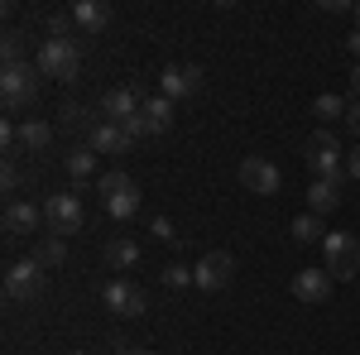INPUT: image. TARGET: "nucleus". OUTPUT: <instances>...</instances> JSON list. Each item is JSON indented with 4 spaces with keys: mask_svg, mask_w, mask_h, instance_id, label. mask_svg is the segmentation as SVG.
<instances>
[{
    "mask_svg": "<svg viewBox=\"0 0 360 355\" xmlns=\"http://www.w3.org/2000/svg\"><path fill=\"white\" fill-rule=\"evenodd\" d=\"M34 67L44 77H53V82H77V49H72V39H44Z\"/></svg>",
    "mask_w": 360,
    "mask_h": 355,
    "instance_id": "f257e3e1",
    "label": "nucleus"
},
{
    "mask_svg": "<svg viewBox=\"0 0 360 355\" xmlns=\"http://www.w3.org/2000/svg\"><path fill=\"white\" fill-rule=\"evenodd\" d=\"M322 254H327V273H336V278H356L360 273V240L356 235L332 231V235L322 240Z\"/></svg>",
    "mask_w": 360,
    "mask_h": 355,
    "instance_id": "f03ea898",
    "label": "nucleus"
},
{
    "mask_svg": "<svg viewBox=\"0 0 360 355\" xmlns=\"http://www.w3.org/2000/svg\"><path fill=\"white\" fill-rule=\"evenodd\" d=\"M303 159L317 178H336L341 183V144H336L332 130H317V135L303 144Z\"/></svg>",
    "mask_w": 360,
    "mask_h": 355,
    "instance_id": "7ed1b4c3",
    "label": "nucleus"
},
{
    "mask_svg": "<svg viewBox=\"0 0 360 355\" xmlns=\"http://www.w3.org/2000/svg\"><path fill=\"white\" fill-rule=\"evenodd\" d=\"M34 96H39V77H34V67H29V63H15V67H5V72H0V101H5L10 110L34 106Z\"/></svg>",
    "mask_w": 360,
    "mask_h": 355,
    "instance_id": "20e7f679",
    "label": "nucleus"
},
{
    "mask_svg": "<svg viewBox=\"0 0 360 355\" xmlns=\"http://www.w3.org/2000/svg\"><path fill=\"white\" fill-rule=\"evenodd\" d=\"M231 273H236V254L231 250H207L193 269V283L202 293H221L226 283H231Z\"/></svg>",
    "mask_w": 360,
    "mask_h": 355,
    "instance_id": "39448f33",
    "label": "nucleus"
},
{
    "mask_svg": "<svg viewBox=\"0 0 360 355\" xmlns=\"http://www.w3.org/2000/svg\"><path fill=\"white\" fill-rule=\"evenodd\" d=\"M39 288H44V264L29 254V259H15L10 269H5V298L10 302H29L39 298Z\"/></svg>",
    "mask_w": 360,
    "mask_h": 355,
    "instance_id": "423d86ee",
    "label": "nucleus"
},
{
    "mask_svg": "<svg viewBox=\"0 0 360 355\" xmlns=\"http://www.w3.org/2000/svg\"><path fill=\"white\" fill-rule=\"evenodd\" d=\"M44 226H49L53 235L82 231V202H77V192H53V197L44 202Z\"/></svg>",
    "mask_w": 360,
    "mask_h": 355,
    "instance_id": "0eeeda50",
    "label": "nucleus"
},
{
    "mask_svg": "<svg viewBox=\"0 0 360 355\" xmlns=\"http://www.w3.org/2000/svg\"><path fill=\"white\" fill-rule=\"evenodd\" d=\"M106 307H111L115 317H144V312H149L144 288H139L135 278H111V283H106Z\"/></svg>",
    "mask_w": 360,
    "mask_h": 355,
    "instance_id": "6e6552de",
    "label": "nucleus"
},
{
    "mask_svg": "<svg viewBox=\"0 0 360 355\" xmlns=\"http://www.w3.org/2000/svg\"><path fill=\"white\" fill-rule=\"evenodd\" d=\"M278 183H283V178H278V168L269 164L264 154H250L245 164H240V188L255 192V197H274Z\"/></svg>",
    "mask_w": 360,
    "mask_h": 355,
    "instance_id": "1a4fd4ad",
    "label": "nucleus"
},
{
    "mask_svg": "<svg viewBox=\"0 0 360 355\" xmlns=\"http://www.w3.org/2000/svg\"><path fill=\"white\" fill-rule=\"evenodd\" d=\"M193 91H202V67H193V63H173V67H164L159 72V96H168V101H178V96H193Z\"/></svg>",
    "mask_w": 360,
    "mask_h": 355,
    "instance_id": "9d476101",
    "label": "nucleus"
},
{
    "mask_svg": "<svg viewBox=\"0 0 360 355\" xmlns=\"http://www.w3.org/2000/svg\"><path fill=\"white\" fill-rule=\"evenodd\" d=\"M293 298L307 302V307H322L332 298V273L327 269H298L293 273Z\"/></svg>",
    "mask_w": 360,
    "mask_h": 355,
    "instance_id": "9b49d317",
    "label": "nucleus"
},
{
    "mask_svg": "<svg viewBox=\"0 0 360 355\" xmlns=\"http://www.w3.org/2000/svg\"><path fill=\"white\" fill-rule=\"evenodd\" d=\"M139 106H144V101H139L135 86H111V91L101 96V115H106L111 125H130L139 115Z\"/></svg>",
    "mask_w": 360,
    "mask_h": 355,
    "instance_id": "f8f14e48",
    "label": "nucleus"
},
{
    "mask_svg": "<svg viewBox=\"0 0 360 355\" xmlns=\"http://www.w3.org/2000/svg\"><path fill=\"white\" fill-rule=\"evenodd\" d=\"M39 226H44V207H34V202H10L5 207V235H29Z\"/></svg>",
    "mask_w": 360,
    "mask_h": 355,
    "instance_id": "ddd939ff",
    "label": "nucleus"
},
{
    "mask_svg": "<svg viewBox=\"0 0 360 355\" xmlns=\"http://www.w3.org/2000/svg\"><path fill=\"white\" fill-rule=\"evenodd\" d=\"M68 15H72V25L82 29V34H101V29L111 25V5H101V0H77Z\"/></svg>",
    "mask_w": 360,
    "mask_h": 355,
    "instance_id": "4468645a",
    "label": "nucleus"
},
{
    "mask_svg": "<svg viewBox=\"0 0 360 355\" xmlns=\"http://www.w3.org/2000/svg\"><path fill=\"white\" fill-rule=\"evenodd\" d=\"M341 207V183L336 178H312V188H307V212L312 217H327Z\"/></svg>",
    "mask_w": 360,
    "mask_h": 355,
    "instance_id": "2eb2a0df",
    "label": "nucleus"
},
{
    "mask_svg": "<svg viewBox=\"0 0 360 355\" xmlns=\"http://www.w3.org/2000/svg\"><path fill=\"white\" fill-rule=\"evenodd\" d=\"M130 144H135V135H130L125 125H111V120H101V125L91 130V149H96V154H125Z\"/></svg>",
    "mask_w": 360,
    "mask_h": 355,
    "instance_id": "dca6fc26",
    "label": "nucleus"
},
{
    "mask_svg": "<svg viewBox=\"0 0 360 355\" xmlns=\"http://www.w3.org/2000/svg\"><path fill=\"white\" fill-rule=\"evenodd\" d=\"M139 120H144V135H164L168 125H173V101L168 96H144Z\"/></svg>",
    "mask_w": 360,
    "mask_h": 355,
    "instance_id": "f3484780",
    "label": "nucleus"
},
{
    "mask_svg": "<svg viewBox=\"0 0 360 355\" xmlns=\"http://www.w3.org/2000/svg\"><path fill=\"white\" fill-rule=\"evenodd\" d=\"M101 259H106V269H135L139 264V245L130 240V235H115V240H106Z\"/></svg>",
    "mask_w": 360,
    "mask_h": 355,
    "instance_id": "a211bd4d",
    "label": "nucleus"
},
{
    "mask_svg": "<svg viewBox=\"0 0 360 355\" xmlns=\"http://www.w3.org/2000/svg\"><path fill=\"white\" fill-rule=\"evenodd\" d=\"M63 164H68V178L86 183V178L96 173V149H91V144H72V149L63 154Z\"/></svg>",
    "mask_w": 360,
    "mask_h": 355,
    "instance_id": "6ab92c4d",
    "label": "nucleus"
},
{
    "mask_svg": "<svg viewBox=\"0 0 360 355\" xmlns=\"http://www.w3.org/2000/svg\"><path fill=\"white\" fill-rule=\"evenodd\" d=\"M101 202H106V212L115 221H130L139 212V188H125V192H115V197H101Z\"/></svg>",
    "mask_w": 360,
    "mask_h": 355,
    "instance_id": "aec40b11",
    "label": "nucleus"
},
{
    "mask_svg": "<svg viewBox=\"0 0 360 355\" xmlns=\"http://www.w3.org/2000/svg\"><path fill=\"white\" fill-rule=\"evenodd\" d=\"M49 139H53V125H44V120H25V125H20V144L34 149V154L49 149Z\"/></svg>",
    "mask_w": 360,
    "mask_h": 355,
    "instance_id": "412c9836",
    "label": "nucleus"
},
{
    "mask_svg": "<svg viewBox=\"0 0 360 355\" xmlns=\"http://www.w3.org/2000/svg\"><path fill=\"white\" fill-rule=\"evenodd\" d=\"M58 125H63V130H96V125H91V110L77 106V101H63V110H58Z\"/></svg>",
    "mask_w": 360,
    "mask_h": 355,
    "instance_id": "4be33fe9",
    "label": "nucleus"
},
{
    "mask_svg": "<svg viewBox=\"0 0 360 355\" xmlns=\"http://www.w3.org/2000/svg\"><path fill=\"white\" fill-rule=\"evenodd\" d=\"M312 115H317L322 125H332V120L351 115V110H346V101H341V96H332V91H327V96H317V101H312Z\"/></svg>",
    "mask_w": 360,
    "mask_h": 355,
    "instance_id": "5701e85b",
    "label": "nucleus"
},
{
    "mask_svg": "<svg viewBox=\"0 0 360 355\" xmlns=\"http://www.w3.org/2000/svg\"><path fill=\"white\" fill-rule=\"evenodd\" d=\"M293 235L298 240H327V231H322V217H312V212H303V217H293Z\"/></svg>",
    "mask_w": 360,
    "mask_h": 355,
    "instance_id": "b1692460",
    "label": "nucleus"
},
{
    "mask_svg": "<svg viewBox=\"0 0 360 355\" xmlns=\"http://www.w3.org/2000/svg\"><path fill=\"white\" fill-rule=\"evenodd\" d=\"M34 259H39V264H63V259H68V245H63V235H49V240H39Z\"/></svg>",
    "mask_w": 360,
    "mask_h": 355,
    "instance_id": "393cba45",
    "label": "nucleus"
},
{
    "mask_svg": "<svg viewBox=\"0 0 360 355\" xmlns=\"http://www.w3.org/2000/svg\"><path fill=\"white\" fill-rule=\"evenodd\" d=\"M0 53H5V67H15V63H25V34H5V44H0Z\"/></svg>",
    "mask_w": 360,
    "mask_h": 355,
    "instance_id": "a878e982",
    "label": "nucleus"
},
{
    "mask_svg": "<svg viewBox=\"0 0 360 355\" xmlns=\"http://www.w3.org/2000/svg\"><path fill=\"white\" fill-rule=\"evenodd\" d=\"M125 188H135V178H130V173H106V178L96 183L101 197H115V192H125Z\"/></svg>",
    "mask_w": 360,
    "mask_h": 355,
    "instance_id": "bb28decb",
    "label": "nucleus"
},
{
    "mask_svg": "<svg viewBox=\"0 0 360 355\" xmlns=\"http://www.w3.org/2000/svg\"><path fill=\"white\" fill-rule=\"evenodd\" d=\"M149 231H154V240H164V245L178 240V231H173V221H168V217H154V221H149Z\"/></svg>",
    "mask_w": 360,
    "mask_h": 355,
    "instance_id": "cd10ccee",
    "label": "nucleus"
},
{
    "mask_svg": "<svg viewBox=\"0 0 360 355\" xmlns=\"http://www.w3.org/2000/svg\"><path fill=\"white\" fill-rule=\"evenodd\" d=\"M164 283H168V288H188V283H193V269H183V264H168V269H164Z\"/></svg>",
    "mask_w": 360,
    "mask_h": 355,
    "instance_id": "c85d7f7f",
    "label": "nucleus"
},
{
    "mask_svg": "<svg viewBox=\"0 0 360 355\" xmlns=\"http://www.w3.org/2000/svg\"><path fill=\"white\" fill-rule=\"evenodd\" d=\"M0 188L5 192L20 188V164H15V159H5V168H0Z\"/></svg>",
    "mask_w": 360,
    "mask_h": 355,
    "instance_id": "c756f323",
    "label": "nucleus"
},
{
    "mask_svg": "<svg viewBox=\"0 0 360 355\" xmlns=\"http://www.w3.org/2000/svg\"><path fill=\"white\" fill-rule=\"evenodd\" d=\"M346 173H351V178H360V144L346 154Z\"/></svg>",
    "mask_w": 360,
    "mask_h": 355,
    "instance_id": "7c9ffc66",
    "label": "nucleus"
},
{
    "mask_svg": "<svg viewBox=\"0 0 360 355\" xmlns=\"http://www.w3.org/2000/svg\"><path fill=\"white\" fill-rule=\"evenodd\" d=\"M322 10H327V15H346L351 5H346V0H322Z\"/></svg>",
    "mask_w": 360,
    "mask_h": 355,
    "instance_id": "2f4dec72",
    "label": "nucleus"
},
{
    "mask_svg": "<svg viewBox=\"0 0 360 355\" xmlns=\"http://www.w3.org/2000/svg\"><path fill=\"white\" fill-rule=\"evenodd\" d=\"M346 49H351V58H356V63H360V29H356V34H351V39H346Z\"/></svg>",
    "mask_w": 360,
    "mask_h": 355,
    "instance_id": "473e14b6",
    "label": "nucleus"
},
{
    "mask_svg": "<svg viewBox=\"0 0 360 355\" xmlns=\"http://www.w3.org/2000/svg\"><path fill=\"white\" fill-rule=\"evenodd\" d=\"M346 125H351V130H356V135H360V101H356V106H351V115H346Z\"/></svg>",
    "mask_w": 360,
    "mask_h": 355,
    "instance_id": "72a5a7b5",
    "label": "nucleus"
},
{
    "mask_svg": "<svg viewBox=\"0 0 360 355\" xmlns=\"http://www.w3.org/2000/svg\"><path fill=\"white\" fill-rule=\"evenodd\" d=\"M120 355H154V351H144V346H125Z\"/></svg>",
    "mask_w": 360,
    "mask_h": 355,
    "instance_id": "f704fd0d",
    "label": "nucleus"
},
{
    "mask_svg": "<svg viewBox=\"0 0 360 355\" xmlns=\"http://www.w3.org/2000/svg\"><path fill=\"white\" fill-rule=\"evenodd\" d=\"M351 86H356V91H360V63H356V67H351Z\"/></svg>",
    "mask_w": 360,
    "mask_h": 355,
    "instance_id": "c9c22d12",
    "label": "nucleus"
},
{
    "mask_svg": "<svg viewBox=\"0 0 360 355\" xmlns=\"http://www.w3.org/2000/svg\"><path fill=\"white\" fill-rule=\"evenodd\" d=\"M356 20H360V5H356Z\"/></svg>",
    "mask_w": 360,
    "mask_h": 355,
    "instance_id": "e433bc0d",
    "label": "nucleus"
}]
</instances>
